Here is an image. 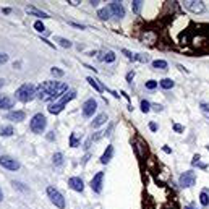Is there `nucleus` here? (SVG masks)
<instances>
[{
  "mask_svg": "<svg viewBox=\"0 0 209 209\" xmlns=\"http://www.w3.org/2000/svg\"><path fill=\"white\" fill-rule=\"evenodd\" d=\"M68 91V84L67 83H60V81H44L41 86L37 88L36 97L41 101H57L60 99L63 94Z\"/></svg>",
  "mask_w": 209,
  "mask_h": 209,
  "instance_id": "f257e3e1",
  "label": "nucleus"
},
{
  "mask_svg": "<svg viewBox=\"0 0 209 209\" xmlns=\"http://www.w3.org/2000/svg\"><path fill=\"white\" fill-rule=\"evenodd\" d=\"M76 97V91L75 89H68L65 94L62 96V97L59 99V101H55V102H52L49 107H47V110L50 112V114H54V115H57V114H60V112L65 109V106L70 102V101H73Z\"/></svg>",
  "mask_w": 209,
  "mask_h": 209,
  "instance_id": "f03ea898",
  "label": "nucleus"
},
{
  "mask_svg": "<svg viewBox=\"0 0 209 209\" xmlns=\"http://www.w3.org/2000/svg\"><path fill=\"white\" fill-rule=\"evenodd\" d=\"M36 93H37V88L33 84V83H25L21 84L18 89H17V99L21 101V102H29L36 97Z\"/></svg>",
  "mask_w": 209,
  "mask_h": 209,
  "instance_id": "7ed1b4c3",
  "label": "nucleus"
},
{
  "mask_svg": "<svg viewBox=\"0 0 209 209\" xmlns=\"http://www.w3.org/2000/svg\"><path fill=\"white\" fill-rule=\"evenodd\" d=\"M45 126H47V120H45V117H44L42 114H36L33 118H31V122H29L31 131H33V133H37V135L44 133Z\"/></svg>",
  "mask_w": 209,
  "mask_h": 209,
  "instance_id": "20e7f679",
  "label": "nucleus"
},
{
  "mask_svg": "<svg viewBox=\"0 0 209 209\" xmlns=\"http://www.w3.org/2000/svg\"><path fill=\"white\" fill-rule=\"evenodd\" d=\"M47 195H49L52 204H55V207H59V209L65 207V198H63V195L55 187H47Z\"/></svg>",
  "mask_w": 209,
  "mask_h": 209,
  "instance_id": "39448f33",
  "label": "nucleus"
},
{
  "mask_svg": "<svg viewBox=\"0 0 209 209\" xmlns=\"http://www.w3.org/2000/svg\"><path fill=\"white\" fill-rule=\"evenodd\" d=\"M133 149L136 152V157H138L140 160H144L148 156V143L144 141L143 138H135L133 140Z\"/></svg>",
  "mask_w": 209,
  "mask_h": 209,
  "instance_id": "423d86ee",
  "label": "nucleus"
},
{
  "mask_svg": "<svg viewBox=\"0 0 209 209\" xmlns=\"http://www.w3.org/2000/svg\"><path fill=\"white\" fill-rule=\"evenodd\" d=\"M196 182V173L193 172V170H187V172H183L180 175V178H178V183H180V187L182 188H190L193 187Z\"/></svg>",
  "mask_w": 209,
  "mask_h": 209,
  "instance_id": "0eeeda50",
  "label": "nucleus"
},
{
  "mask_svg": "<svg viewBox=\"0 0 209 209\" xmlns=\"http://www.w3.org/2000/svg\"><path fill=\"white\" fill-rule=\"evenodd\" d=\"M0 165L7 170H18L20 169V162L10 156H0Z\"/></svg>",
  "mask_w": 209,
  "mask_h": 209,
  "instance_id": "6e6552de",
  "label": "nucleus"
},
{
  "mask_svg": "<svg viewBox=\"0 0 209 209\" xmlns=\"http://www.w3.org/2000/svg\"><path fill=\"white\" fill-rule=\"evenodd\" d=\"M83 115L86 117V118H89V117H93L94 115V112H96V109H97V102H96L93 97L91 99H88V101H84V104H83Z\"/></svg>",
  "mask_w": 209,
  "mask_h": 209,
  "instance_id": "1a4fd4ad",
  "label": "nucleus"
},
{
  "mask_svg": "<svg viewBox=\"0 0 209 209\" xmlns=\"http://www.w3.org/2000/svg\"><path fill=\"white\" fill-rule=\"evenodd\" d=\"M185 8L193 12V13H203L206 8H204V3L203 2H198V0H188L185 2Z\"/></svg>",
  "mask_w": 209,
  "mask_h": 209,
  "instance_id": "9d476101",
  "label": "nucleus"
},
{
  "mask_svg": "<svg viewBox=\"0 0 209 209\" xmlns=\"http://www.w3.org/2000/svg\"><path fill=\"white\" fill-rule=\"evenodd\" d=\"M102 182H104V172H97L93 180H91V188L94 193H101L102 191Z\"/></svg>",
  "mask_w": 209,
  "mask_h": 209,
  "instance_id": "9b49d317",
  "label": "nucleus"
},
{
  "mask_svg": "<svg viewBox=\"0 0 209 209\" xmlns=\"http://www.w3.org/2000/svg\"><path fill=\"white\" fill-rule=\"evenodd\" d=\"M109 10H110V13H114V17H117V18H123L125 17V8H123V5L120 2H110L109 3Z\"/></svg>",
  "mask_w": 209,
  "mask_h": 209,
  "instance_id": "f8f14e48",
  "label": "nucleus"
},
{
  "mask_svg": "<svg viewBox=\"0 0 209 209\" xmlns=\"http://www.w3.org/2000/svg\"><path fill=\"white\" fill-rule=\"evenodd\" d=\"M68 187L71 190H75L78 193H83L84 190V182L79 178V177H71V178H68Z\"/></svg>",
  "mask_w": 209,
  "mask_h": 209,
  "instance_id": "ddd939ff",
  "label": "nucleus"
},
{
  "mask_svg": "<svg viewBox=\"0 0 209 209\" xmlns=\"http://www.w3.org/2000/svg\"><path fill=\"white\" fill-rule=\"evenodd\" d=\"M26 118V114L23 110H12L7 114V120H12V122H23Z\"/></svg>",
  "mask_w": 209,
  "mask_h": 209,
  "instance_id": "4468645a",
  "label": "nucleus"
},
{
  "mask_svg": "<svg viewBox=\"0 0 209 209\" xmlns=\"http://www.w3.org/2000/svg\"><path fill=\"white\" fill-rule=\"evenodd\" d=\"M15 106V101L12 97H8V96H0V109L2 110H10L12 107Z\"/></svg>",
  "mask_w": 209,
  "mask_h": 209,
  "instance_id": "2eb2a0df",
  "label": "nucleus"
},
{
  "mask_svg": "<svg viewBox=\"0 0 209 209\" xmlns=\"http://www.w3.org/2000/svg\"><path fill=\"white\" fill-rule=\"evenodd\" d=\"M112 156H114V146H112V144H109L107 146V149L104 151V154L101 156V164H109L110 162V159H112Z\"/></svg>",
  "mask_w": 209,
  "mask_h": 209,
  "instance_id": "dca6fc26",
  "label": "nucleus"
},
{
  "mask_svg": "<svg viewBox=\"0 0 209 209\" xmlns=\"http://www.w3.org/2000/svg\"><path fill=\"white\" fill-rule=\"evenodd\" d=\"M26 12L29 13V15H34V17H37V18H49V15L47 13H44L42 10H37L36 7H26Z\"/></svg>",
  "mask_w": 209,
  "mask_h": 209,
  "instance_id": "f3484780",
  "label": "nucleus"
},
{
  "mask_svg": "<svg viewBox=\"0 0 209 209\" xmlns=\"http://www.w3.org/2000/svg\"><path fill=\"white\" fill-rule=\"evenodd\" d=\"M107 120H109V118H107V114H99L97 117H96V118L93 120L91 126H93V128H99L101 125H104V123H106Z\"/></svg>",
  "mask_w": 209,
  "mask_h": 209,
  "instance_id": "a211bd4d",
  "label": "nucleus"
},
{
  "mask_svg": "<svg viewBox=\"0 0 209 209\" xmlns=\"http://www.w3.org/2000/svg\"><path fill=\"white\" fill-rule=\"evenodd\" d=\"M86 81L89 83V84H91V86H93L97 93H102V91H104V86H102V84H99V81H97V79H94L93 76H88V78H86Z\"/></svg>",
  "mask_w": 209,
  "mask_h": 209,
  "instance_id": "6ab92c4d",
  "label": "nucleus"
},
{
  "mask_svg": "<svg viewBox=\"0 0 209 209\" xmlns=\"http://www.w3.org/2000/svg\"><path fill=\"white\" fill-rule=\"evenodd\" d=\"M99 60L107 62V63H112V62H115V54L112 52V50H109V52H106V54L99 55Z\"/></svg>",
  "mask_w": 209,
  "mask_h": 209,
  "instance_id": "aec40b11",
  "label": "nucleus"
},
{
  "mask_svg": "<svg viewBox=\"0 0 209 209\" xmlns=\"http://www.w3.org/2000/svg\"><path fill=\"white\" fill-rule=\"evenodd\" d=\"M199 203L201 206H209V191L207 190H203L201 191V195H199Z\"/></svg>",
  "mask_w": 209,
  "mask_h": 209,
  "instance_id": "412c9836",
  "label": "nucleus"
},
{
  "mask_svg": "<svg viewBox=\"0 0 209 209\" xmlns=\"http://www.w3.org/2000/svg\"><path fill=\"white\" fill-rule=\"evenodd\" d=\"M159 84H160V88H162V89H172L175 83L172 81L170 78H164V79H160V81H159Z\"/></svg>",
  "mask_w": 209,
  "mask_h": 209,
  "instance_id": "4be33fe9",
  "label": "nucleus"
},
{
  "mask_svg": "<svg viewBox=\"0 0 209 209\" xmlns=\"http://www.w3.org/2000/svg\"><path fill=\"white\" fill-rule=\"evenodd\" d=\"M13 133H15V130H13L12 125H3V126H0V135H2V136H12Z\"/></svg>",
  "mask_w": 209,
  "mask_h": 209,
  "instance_id": "5701e85b",
  "label": "nucleus"
},
{
  "mask_svg": "<svg viewBox=\"0 0 209 209\" xmlns=\"http://www.w3.org/2000/svg\"><path fill=\"white\" fill-rule=\"evenodd\" d=\"M97 17H99L102 21L109 20V18H110V10H109V7H106V8H101V10L97 12Z\"/></svg>",
  "mask_w": 209,
  "mask_h": 209,
  "instance_id": "b1692460",
  "label": "nucleus"
},
{
  "mask_svg": "<svg viewBox=\"0 0 209 209\" xmlns=\"http://www.w3.org/2000/svg\"><path fill=\"white\" fill-rule=\"evenodd\" d=\"M152 67H154L156 70H167V62L165 60H154L152 62Z\"/></svg>",
  "mask_w": 209,
  "mask_h": 209,
  "instance_id": "393cba45",
  "label": "nucleus"
},
{
  "mask_svg": "<svg viewBox=\"0 0 209 209\" xmlns=\"http://www.w3.org/2000/svg\"><path fill=\"white\" fill-rule=\"evenodd\" d=\"M62 164H63V154H62V152H55V154H54V165L60 167Z\"/></svg>",
  "mask_w": 209,
  "mask_h": 209,
  "instance_id": "a878e982",
  "label": "nucleus"
},
{
  "mask_svg": "<svg viewBox=\"0 0 209 209\" xmlns=\"http://www.w3.org/2000/svg\"><path fill=\"white\" fill-rule=\"evenodd\" d=\"M55 41H57L63 49H68V47H71V42L68 41V39H65V37H55Z\"/></svg>",
  "mask_w": 209,
  "mask_h": 209,
  "instance_id": "bb28decb",
  "label": "nucleus"
},
{
  "mask_svg": "<svg viewBox=\"0 0 209 209\" xmlns=\"http://www.w3.org/2000/svg\"><path fill=\"white\" fill-rule=\"evenodd\" d=\"M141 8H143V2H140V0H135V2L131 3V10H133V13L138 15V13L141 12Z\"/></svg>",
  "mask_w": 209,
  "mask_h": 209,
  "instance_id": "cd10ccee",
  "label": "nucleus"
},
{
  "mask_svg": "<svg viewBox=\"0 0 209 209\" xmlns=\"http://www.w3.org/2000/svg\"><path fill=\"white\" fill-rule=\"evenodd\" d=\"M199 109H201V112H203V115L209 120V104L201 102V104H199Z\"/></svg>",
  "mask_w": 209,
  "mask_h": 209,
  "instance_id": "c85d7f7f",
  "label": "nucleus"
},
{
  "mask_svg": "<svg viewBox=\"0 0 209 209\" xmlns=\"http://www.w3.org/2000/svg\"><path fill=\"white\" fill-rule=\"evenodd\" d=\"M149 110H151V104L148 101H141V112L143 114H148Z\"/></svg>",
  "mask_w": 209,
  "mask_h": 209,
  "instance_id": "c756f323",
  "label": "nucleus"
},
{
  "mask_svg": "<svg viewBox=\"0 0 209 209\" xmlns=\"http://www.w3.org/2000/svg\"><path fill=\"white\" fill-rule=\"evenodd\" d=\"M34 28H36L37 33H45V31H47V29H45V26L42 25L41 21H36V23H34Z\"/></svg>",
  "mask_w": 209,
  "mask_h": 209,
  "instance_id": "7c9ffc66",
  "label": "nucleus"
},
{
  "mask_svg": "<svg viewBox=\"0 0 209 209\" xmlns=\"http://www.w3.org/2000/svg\"><path fill=\"white\" fill-rule=\"evenodd\" d=\"M70 146H71V148H76V146H78V138H76L75 133L70 135Z\"/></svg>",
  "mask_w": 209,
  "mask_h": 209,
  "instance_id": "2f4dec72",
  "label": "nucleus"
},
{
  "mask_svg": "<svg viewBox=\"0 0 209 209\" xmlns=\"http://www.w3.org/2000/svg\"><path fill=\"white\" fill-rule=\"evenodd\" d=\"M157 88V81H154V79H149V81H146V89H156Z\"/></svg>",
  "mask_w": 209,
  "mask_h": 209,
  "instance_id": "473e14b6",
  "label": "nucleus"
},
{
  "mask_svg": "<svg viewBox=\"0 0 209 209\" xmlns=\"http://www.w3.org/2000/svg\"><path fill=\"white\" fill-rule=\"evenodd\" d=\"M133 60H140V62H148V60H149V57H148V55H143V54H136Z\"/></svg>",
  "mask_w": 209,
  "mask_h": 209,
  "instance_id": "72a5a7b5",
  "label": "nucleus"
},
{
  "mask_svg": "<svg viewBox=\"0 0 209 209\" xmlns=\"http://www.w3.org/2000/svg\"><path fill=\"white\" fill-rule=\"evenodd\" d=\"M13 187H15V188H18V190H21V191H28V188H26V187H23V183H21V182H13Z\"/></svg>",
  "mask_w": 209,
  "mask_h": 209,
  "instance_id": "f704fd0d",
  "label": "nucleus"
},
{
  "mask_svg": "<svg viewBox=\"0 0 209 209\" xmlns=\"http://www.w3.org/2000/svg\"><path fill=\"white\" fill-rule=\"evenodd\" d=\"M7 62H8V55L0 52V65H3V63H7Z\"/></svg>",
  "mask_w": 209,
  "mask_h": 209,
  "instance_id": "c9c22d12",
  "label": "nucleus"
},
{
  "mask_svg": "<svg viewBox=\"0 0 209 209\" xmlns=\"http://www.w3.org/2000/svg\"><path fill=\"white\" fill-rule=\"evenodd\" d=\"M50 73H52L54 76H63V71H62V70H59V68H55V67L50 70Z\"/></svg>",
  "mask_w": 209,
  "mask_h": 209,
  "instance_id": "e433bc0d",
  "label": "nucleus"
},
{
  "mask_svg": "<svg viewBox=\"0 0 209 209\" xmlns=\"http://www.w3.org/2000/svg\"><path fill=\"white\" fill-rule=\"evenodd\" d=\"M122 54L126 55V59H128V60H133V59H135V55H133L130 50H126V49H122Z\"/></svg>",
  "mask_w": 209,
  "mask_h": 209,
  "instance_id": "4c0bfd02",
  "label": "nucleus"
},
{
  "mask_svg": "<svg viewBox=\"0 0 209 209\" xmlns=\"http://www.w3.org/2000/svg\"><path fill=\"white\" fill-rule=\"evenodd\" d=\"M173 130H175L177 133H182V131H183V126L178 125V123H173Z\"/></svg>",
  "mask_w": 209,
  "mask_h": 209,
  "instance_id": "58836bf2",
  "label": "nucleus"
},
{
  "mask_svg": "<svg viewBox=\"0 0 209 209\" xmlns=\"http://www.w3.org/2000/svg\"><path fill=\"white\" fill-rule=\"evenodd\" d=\"M70 25L75 28H79V29H84V25H79V23H75V21H70Z\"/></svg>",
  "mask_w": 209,
  "mask_h": 209,
  "instance_id": "ea45409f",
  "label": "nucleus"
},
{
  "mask_svg": "<svg viewBox=\"0 0 209 209\" xmlns=\"http://www.w3.org/2000/svg\"><path fill=\"white\" fill-rule=\"evenodd\" d=\"M133 76H135V71H130V73L126 75V81H128V83H133V81H131Z\"/></svg>",
  "mask_w": 209,
  "mask_h": 209,
  "instance_id": "a19ab883",
  "label": "nucleus"
},
{
  "mask_svg": "<svg viewBox=\"0 0 209 209\" xmlns=\"http://www.w3.org/2000/svg\"><path fill=\"white\" fill-rule=\"evenodd\" d=\"M199 159H201V157H199V156L196 154L195 157H193V160H191V164H193V165H198V164H199Z\"/></svg>",
  "mask_w": 209,
  "mask_h": 209,
  "instance_id": "79ce46f5",
  "label": "nucleus"
},
{
  "mask_svg": "<svg viewBox=\"0 0 209 209\" xmlns=\"http://www.w3.org/2000/svg\"><path fill=\"white\" fill-rule=\"evenodd\" d=\"M149 128H151V131H157V123L151 122V123H149Z\"/></svg>",
  "mask_w": 209,
  "mask_h": 209,
  "instance_id": "37998d69",
  "label": "nucleus"
},
{
  "mask_svg": "<svg viewBox=\"0 0 209 209\" xmlns=\"http://www.w3.org/2000/svg\"><path fill=\"white\" fill-rule=\"evenodd\" d=\"M152 109H154L156 112H160V110H162V106H159V104H154V106H151Z\"/></svg>",
  "mask_w": 209,
  "mask_h": 209,
  "instance_id": "c03bdc74",
  "label": "nucleus"
},
{
  "mask_svg": "<svg viewBox=\"0 0 209 209\" xmlns=\"http://www.w3.org/2000/svg\"><path fill=\"white\" fill-rule=\"evenodd\" d=\"M54 138H55V136H54V131H50L49 135H47V140H49V141H54Z\"/></svg>",
  "mask_w": 209,
  "mask_h": 209,
  "instance_id": "a18cd8bd",
  "label": "nucleus"
},
{
  "mask_svg": "<svg viewBox=\"0 0 209 209\" xmlns=\"http://www.w3.org/2000/svg\"><path fill=\"white\" fill-rule=\"evenodd\" d=\"M162 151H164V152H167V154H170V152H172V149L169 148V146H164V148H162Z\"/></svg>",
  "mask_w": 209,
  "mask_h": 209,
  "instance_id": "49530a36",
  "label": "nucleus"
},
{
  "mask_svg": "<svg viewBox=\"0 0 209 209\" xmlns=\"http://www.w3.org/2000/svg\"><path fill=\"white\" fill-rule=\"evenodd\" d=\"M99 3H101L99 0H91V5H93V7H97Z\"/></svg>",
  "mask_w": 209,
  "mask_h": 209,
  "instance_id": "de8ad7c7",
  "label": "nucleus"
},
{
  "mask_svg": "<svg viewBox=\"0 0 209 209\" xmlns=\"http://www.w3.org/2000/svg\"><path fill=\"white\" fill-rule=\"evenodd\" d=\"M68 3H70V5H78L79 2H76V0H70V2H68Z\"/></svg>",
  "mask_w": 209,
  "mask_h": 209,
  "instance_id": "09e8293b",
  "label": "nucleus"
},
{
  "mask_svg": "<svg viewBox=\"0 0 209 209\" xmlns=\"http://www.w3.org/2000/svg\"><path fill=\"white\" fill-rule=\"evenodd\" d=\"M3 13L8 15V13H12V10H10V8H3Z\"/></svg>",
  "mask_w": 209,
  "mask_h": 209,
  "instance_id": "8fccbe9b",
  "label": "nucleus"
},
{
  "mask_svg": "<svg viewBox=\"0 0 209 209\" xmlns=\"http://www.w3.org/2000/svg\"><path fill=\"white\" fill-rule=\"evenodd\" d=\"M198 167H201V169H206L207 165H206V164H203V162H199V164H198Z\"/></svg>",
  "mask_w": 209,
  "mask_h": 209,
  "instance_id": "3c124183",
  "label": "nucleus"
},
{
  "mask_svg": "<svg viewBox=\"0 0 209 209\" xmlns=\"http://www.w3.org/2000/svg\"><path fill=\"white\" fill-rule=\"evenodd\" d=\"M185 209H198V207H196V206H193V204H191V206H185Z\"/></svg>",
  "mask_w": 209,
  "mask_h": 209,
  "instance_id": "603ef678",
  "label": "nucleus"
},
{
  "mask_svg": "<svg viewBox=\"0 0 209 209\" xmlns=\"http://www.w3.org/2000/svg\"><path fill=\"white\" fill-rule=\"evenodd\" d=\"M2 201H3V191L0 190V203H2Z\"/></svg>",
  "mask_w": 209,
  "mask_h": 209,
  "instance_id": "864d4df0",
  "label": "nucleus"
},
{
  "mask_svg": "<svg viewBox=\"0 0 209 209\" xmlns=\"http://www.w3.org/2000/svg\"><path fill=\"white\" fill-rule=\"evenodd\" d=\"M3 84H5V79H2V78H0V88H2Z\"/></svg>",
  "mask_w": 209,
  "mask_h": 209,
  "instance_id": "5fc2aeb1",
  "label": "nucleus"
},
{
  "mask_svg": "<svg viewBox=\"0 0 209 209\" xmlns=\"http://www.w3.org/2000/svg\"><path fill=\"white\" fill-rule=\"evenodd\" d=\"M207 149H209V144H207Z\"/></svg>",
  "mask_w": 209,
  "mask_h": 209,
  "instance_id": "6e6d98bb",
  "label": "nucleus"
}]
</instances>
